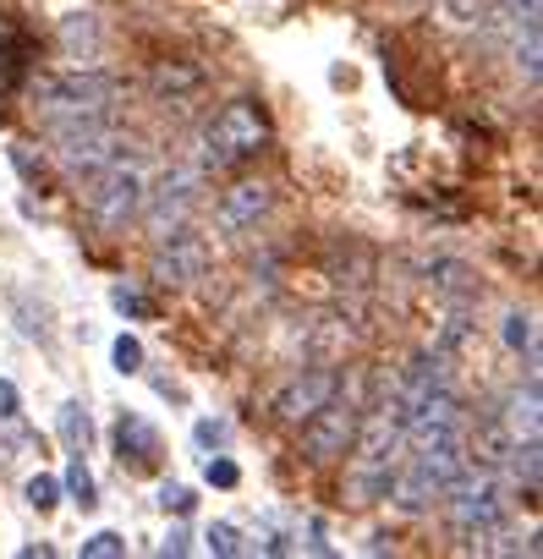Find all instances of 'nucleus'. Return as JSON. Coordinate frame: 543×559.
Returning <instances> with one entry per match:
<instances>
[{
    "mask_svg": "<svg viewBox=\"0 0 543 559\" xmlns=\"http://www.w3.org/2000/svg\"><path fill=\"white\" fill-rule=\"evenodd\" d=\"M467 477V450H461V433L456 439H423L417 455L406 466H396V483H390V499L406 510V515H423L434 499H445L456 483Z\"/></svg>",
    "mask_w": 543,
    "mask_h": 559,
    "instance_id": "obj_2",
    "label": "nucleus"
},
{
    "mask_svg": "<svg viewBox=\"0 0 543 559\" xmlns=\"http://www.w3.org/2000/svg\"><path fill=\"white\" fill-rule=\"evenodd\" d=\"M160 554H187V532H181V526H170V532H165V543H160Z\"/></svg>",
    "mask_w": 543,
    "mask_h": 559,
    "instance_id": "obj_31",
    "label": "nucleus"
},
{
    "mask_svg": "<svg viewBox=\"0 0 543 559\" xmlns=\"http://www.w3.org/2000/svg\"><path fill=\"white\" fill-rule=\"evenodd\" d=\"M23 493H28V504H34L39 515H50V510L61 504V483H56V477H45V472H39V477H28V488H23Z\"/></svg>",
    "mask_w": 543,
    "mask_h": 559,
    "instance_id": "obj_21",
    "label": "nucleus"
},
{
    "mask_svg": "<svg viewBox=\"0 0 543 559\" xmlns=\"http://www.w3.org/2000/svg\"><path fill=\"white\" fill-rule=\"evenodd\" d=\"M121 94V83L110 78V72H45V78H34L28 83V105L39 110V116H50V121H72V116H105L110 110V99Z\"/></svg>",
    "mask_w": 543,
    "mask_h": 559,
    "instance_id": "obj_3",
    "label": "nucleus"
},
{
    "mask_svg": "<svg viewBox=\"0 0 543 559\" xmlns=\"http://www.w3.org/2000/svg\"><path fill=\"white\" fill-rule=\"evenodd\" d=\"M269 143V121L252 99H231L209 127H203V165L225 170V165H241V159H258Z\"/></svg>",
    "mask_w": 543,
    "mask_h": 559,
    "instance_id": "obj_5",
    "label": "nucleus"
},
{
    "mask_svg": "<svg viewBox=\"0 0 543 559\" xmlns=\"http://www.w3.org/2000/svg\"><path fill=\"white\" fill-rule=\"evenodd\" d=\"M203 477H209V488H236V483H241L236 461H225V455H214V461L203 466Z\"/></svg>",
    "mask_w": 543,
    "mask_h": 559,
    "instance_id": "obj_28",
    "label": "nucleus"
},
{
    "mask_svg": "<svg viewBox=\"0 0 543 559\" xmlns=\"http://www.w3.org/2000/svg\"><path fill=\"white\" fill-rule=\"evenodd\" d=\"M363 428V412L341 395H330L308 423H297V450L308 466H330V461H346L352 455V439Z\"/></svg>",
    "mask_w": 543,
    "mask_h": 559,
    "instance_id": "obj_6",
    "label": "nucleus"
},
{
    "mask_svg": "<svg viewBox=\"0 0 543 559\" xmlns=\"http://www.w3.org/2000/svg\"><path fill=\"white\" fill-rule=\"evenodd\" d=\"M56 154L72 176H99L105 165H116L121 154V138L105 127V116H72V121H56Z\"/></svg>",
    "mask_w": 543,
    "mask_h": 559,
    "instance_id": "obj_7",
    "label": "nucleus"
},
{
    "mask_svg": "<svg viewBox=\"0 0 543 559\" xmlns=\"http://www.w3.org/2000/svg\"><path fill=\"white\" fill-rule=\"evenodd\" d=\"M330 395H341V373H335V368H308V373H297V379L275 395V423L297 428V423H308Z\"/></svg>",
    "mask_w": 543,
    "mask_h": 559,
    "instance_id": "obj_10",
    "label": "nucleus"
},
{
    "mask_svg": "<svg viewBox=\"0 0 543 559\" xmlns=\"http://www.w3.org/2000/svg\"><path fill=\"white\" fill-rule=\"evenodd\" d=\"M143 192H149L143 170H132V165H121V159L105 165L99 181H94V192H88L94 225H99V230H127V225L143 214Z\"/></svg>",
    "mask_w": 543,
    "mask_h": 559,
    "instance_id": "obj_8",
    "label": "nucleus"
},
{
    "mask_svg": "<svg viewBox=\"0 0 543 559\" xmlns=\"http://www.w3.org/2000/svg\"><path fill=\"white\" fill-rule=\"evenodd\" d=\"M110 444H116V461H121L127 472H149V466H154V455H160V433H154L138 412H121V417H116Z\"/></svg>",
    "mask_w": 543,
    "mask_h": 559,
    "instance_id": "obj_13",
    "label": "nucleus"
},
{
    "mask_svg": "<svg viewBox=\"0 0 543 559\" xmlns=\"http://www.w3.org/2000/svg\"><path fill=\"white\" fill-rule=\"evenodd\" d=\"M269 203H275V192H269L263 181H236V187L220 192V203H214V225H220L225 236H241V230H252V225L269 214Z\"/></svg>",
    "mask_w": 543,
    "mask_h": 559,
    "instance_id": "obj_12",
    "label": "nucleus"
},
{
    "mask_svg": "<svg viewBox=\"0 0 543 559\" xmlns=\"http://www.w3.org/2000/svg\"><path fill=\"white\" fill-rule=\"evenodd\" d=\"M12 313H17V330H23L28 341H50V324H45L50 313H45V308L34 313V308H28V292H12Z\"/></svg>",
    "mask_w": 543,
    "mask_h": 559,
    "instance_id": "obj_19",
    "label": "nucleus"
},
{
    "mask_svg": "<svg viewBox=\"0 0 543 559\" xmlns=\"http://www.w3.org/2000/svg\"><path fill=\"white\" fill-rule=\"evenodd\" d=\"M450 532L461 548H488L505 526V499H499V477L494 472H477V477H461L450 493Z\"/></svg>",
    "mask_w": 543,
    "mask_h": 559,
    "instance_id": "obj_4",
    "label": "nucleus"
},
{
    "mask_svg": "<svg viewBox=\"0 0 543 559\" xmlns=\"http://www.w3.org/2000/svg\"><path fill=\"white\" fill-rule=\"evenodd\" d=\"M0 417H7V423H17V417H23V395H17V384H12V379H0Z\"/></svg>",
    "mask_w": 543,
    "mask_h": 559,
    "instance_id": "obj_30",
    "label": "nucleus"
},
{
    "mask_svg": "<svg viewBox=\"0 0 543 559\" xmlns=\"http://www.w3.org/2000/svg\"><path fill=\"white\" fill-rule=\"evenodd\" d=\"M192 504H198L192 488H181V483H165V488H160V510H165V515H192Z\"/></svg>",
    "mask_w": 543,
    "mask_h": 559,
    "instance_id": "obj_25",
    "label": "nucleus"
},
{
    "mask_svg": "<svg viewBox=\"0 0 543 559\" xmlns=\"http://www.w3.org/2000/svg\"><path fill=\"white\" fill-rule=\"evenodd\" d=\"M160 252H154V280H160V286H192V280L203 274V241L181 225V230H170V236H160L154 241Z\"/></svg>",
    "mask_w": 543,
    "mask_h": 559,
    "instance_id": "obj_11",
    "label": "nucleus"
},
{
    "mask_svg": "<svg viewBox=\"0 0 543 559\" xmlns=\"http://www.w3.org/2000/svg\"><path fill=\"white\" fill-rule=\"evenodd\" d=\"M203 548L220 554V559H231V554H241V532H236L231 521H214V526L203 532Z\"/></svg>",
    "mask_w": 543,
    "mask_h": 559,
    "instance_id": "obj_22",
    "label": "nucleus"
},
{
    "mask_svg": "<svg viewBox=\"0 0 543 559\" xmlns=\"http://www.w3.org/2000/svg\"><path fill=\"white\" fill-rule=\"evenodd\" d=\"M12 165H17L23 181H39V170H45V165L34 159V143H12Z\"/></svg>",
    "mask_w": 543,
    "mask_h": 559,
    "instance_id": "obj_29",
    "label": "nucleus"
},
{
    "mask_svg": "<svg viewBox=\"0 0 543 559\" xmlns=\"http://www.w3.org/2000/svg\"><path fill=\"white\" fill-rule=\"evenodd\" d=\"M494 423L505 428V439H510V444L538 439V379L516 384V390L505 395V412H494Z\"/></svg>",
    "mask_w": 543,
    "mask_h": 559,
    "instance_id": "obj_14",
    "label": "nucleus"
},
{
    "mask_svg": "<svg viewBox=\"0 0 543 559\" xmlns=\"http://www.w3.org/2000/svg\"><path fill=\"white\" fill-rule=\"evenodd\" d=\"M505 346H510V352H527V346H532V319H527V313H510V319H505Z\"/></svg>",
    "mask_w": 543,
    "mask_h": 559,
    "instance_id": "obj_26",
    "label": "nucleus"
},
{
    "mask_svg": "<svg viewBox=\"0 0 543 559\" xmlns=\"http://www.w3.org/2000/svg\"><path fill=\"white\" fill-rule=\"evenodd\" d=\"M110 308L121 313V319H132V324H143V319H154V302L138 292V286H116L110 292Z\"/></svg>",
    "mask_w": 543,
    "mask_h": 559,
    "instance_id": "obj_18",
    "label": "nucleus"
},
{
    "mask_svg": "<svg viewBox=\"0 0 543 559\" xmlns=\"http://www.w3.org/2000/svg\"><path fill=\"white\" fill-rule=\"evenodd\" d=\"M121 554H127V537L121 532H94L83 543V559H121Z\"/></svg>",
    "mask_w": 543,
    "mask_h": 559,
    "instance_id": "obj_24",
    "label": "nucleus"
},
{
    "mask_svg": "<svg viewBox=\"0 0 543 559\" xmlns=\"http://www.w3.org/2000/svg\"><path fill=\"white\" fill-rule=\"evenodd\" d=\"M198 88H203V72H198V67H187V61H165V67H154V99L181 105V99L198 94Z\"/></svg>",
    "mask_w": 543,
    "mask_h": 559,
    "instance_id": "obj_15",
    "label": "nucleus"
},
{
    "mask_svg": "<svg viewBox=\"0 0 543 559\" xmlns=\"http://www.w3.org/2000/svg\"><path fill=\"white\" fill-rule=\"evenodd\" d=\"M67 493L78 510H94L99 504V488H94V472L83 466V450H72V466H67Z\"/></svg>",
    "mask_w": 543,
    "mask_h": 559,
    "instance_id": "obj_16",
    "label": "nucleus"
},
{
    "mask_svg": "<svg viewBox=\"0 0 543 559\" xmlns=\"http://www.w3.org/2000/svg\"><path fill=\"white\" fill-rule=\"evenodd\" d=\"M363 439H352V499L357 504H374V499H390V483H396V466H401V450H406V423H401V401H385L379 417L368 428H357Z\"/></svg>",
    "mask_w": 543,
    "mask_h": 559,
    "instance_id": "obj_1",
    "label": "nucleus"
},
{
    "mask_svg": "<svg viewBox=\"0 0 543 559\" xmlns=\"http://www.w3.org/2000/svg\"><path fill=\"white\" fill-rule=\"evenodd\" d=\"M110 362H116V373H143V341L138 335H116V346H110Z\"/></svg>",
    "mask_w": 543,
    "mask_h": 559,
    "instance_id": "obj_20",
    "label": "nucleus"
},
{
    "mask_svg": "<svg viewBox=\"0 0 543 559\" xmlns=\"http://www.w3.org/2000/svg\"><path fill=\"white\" fill-rule=\"evenodd\" d=\"M192 439H198V450H225L231 428H225V423H214V417H203V423L192 428Z\"/></svg>",
    "mask_w": 543,
    "mask_h": 559,
    "instance_id": "obj_27",
    "label": "nucleus"
},
{
    "mask_svg": "<svg viewBox=\"0 0 543 559\" xmlns=\"http://www.w3.org/2000/svg\"><path fill=\"white\" fill-rule=\"evenodd\" d=\"M61 39H67V50H78V45H88V56L99 50V28H94V17H67Z\"/></svg>",
    "mask_w": 543,
    "mask_h": 559,
    "instance_id": "obj_23",
    "label": "nucleus"
},
{
    "mask_svg": "<svg viewBox=\"0 0 543 559\" xmlns=\"http://www.w3.org/2000/svg\"><path fill=\"white\" fill-rule=\"evenodd\" d=\"M61 439H67V450H88V439H94V423H88V412L78 401L61 406Z\"/></svg>",
    "mask_w": 543,
    "mask_h": 559,
    "instance_id": "obj_17",
    "label": "nucleus"
},
{
    "mask_svg": "<svg viewBox=\"0 0 543 559\" xmlns=\"http://www.w3.org/2000/svg\"><path fill=\"white\" fill-rule=\"evenodd\" d=\"M143 203H149V236L160 241V236H170V230H181L187 225V214H192V203H198V176L192 170H170L154 192H143Z\"/></svg>",
    "mask_w": 543,
    "mask_h": 559,
    "instance_id": "obj_9",
    "label": "nucleus"
}]
</instances>
